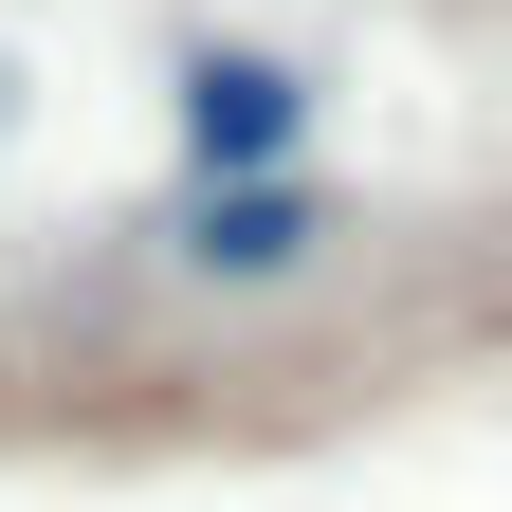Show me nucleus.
Returning a JSON list of instances; mask_svg holds the SVG:
<instances>
[{
    "label": "nucleus",
    "mask_w": 512,
    "mask_h": 512,
    "mask_svg": "<svg viewBox=\"0 0 512 512\" xmlns=\"http://www.w3.org/2000/svg\"><path fill=\"white\" fill-rule=\"evenodd\" d=\"M293 74H275V55H202V74H183V165H202V183H238V165H275L293 147Z\"/></svg>",
    "instance_id": "1"
},
{
    "label": "nucleus",
    "mask_w": 512,
    "mask_h": 512,
    "mask_svg": "<svg viewBox=\"0 0 512 512\" xmlns=\"http://www.w3.org/2000/svg\"><path fill=\"white\" fill-rule=\"evenodd\" d=\"M311 238H330L311 183H202V202H183V275H293Z\"/></svg>",
    "instance_id": "2"
}]
</instances>
